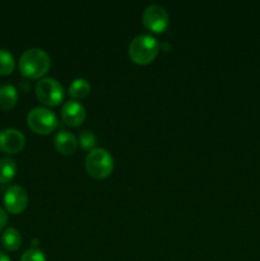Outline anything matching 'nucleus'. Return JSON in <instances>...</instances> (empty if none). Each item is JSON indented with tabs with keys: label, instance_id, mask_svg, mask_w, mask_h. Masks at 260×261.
Listing matches in <instances>:
<instances>
[{
	"label": "nucleus",
	"instance_id": "nucleus-1",
	"mask_svg": "<svg viewBox=\"0 0 260 261\" xmlns=\"http://www.w3.org/2000/svg\"><path fill=\"white\" fill-rule=\"evenodd\" d=\"M51 66V60L45 50L32 47L25 50L19 59V70L30 79H37L45 75Z\"/></svg>",
	"mask_w": 260,
	"mask_h": 261
},
{
	"label": "nucleus",
	"instance_id": "nucleus-2",
	"mask_svg": "<svg viewBox=\"0 0 260 261\" xmlns=\"http://www.w3.org/2000/svg\"><path fill=\"white\" fill-rule=\"evenodd\" d=\"M160 53V43L157 38L150 35H138L129 45V56L135 64L145 65L157 58Z\"/></svg>",
	"mask_w": 260,
	"mask_h": 261
},
{
	"label": "nucleus",
	"instance_id": "nucleus-3",
	"mask_svg": "<svg viewBox=\"0 0 260 261\" xmlns=\"http://www.w3.org/2000/svg\"><path fill=\"white\" fill-rule=\"evenodd\" d=\"M86 170L94 178H105L114 170V158L105 148H93L86 157Z\"/></svg>",
	"mask_w": 260,
	"mask_h": 261
},
{
	"label": "nucleus",
	"instance_id": "nucleus-4",
	"mask_svg": "<svg viewBox=\"0 0 260 261\" xmlns=\"http://www.w3.org/2000/svg\"><path fill=\"white\" fill-rule=\"evenodd\" d=\"M27 124L37 134H50L58 127V117L47 107H35L28 112Z\"/></svg>",
	"mask_w": 260,
	"mask_h": 261
},
{
	"label": "nucleus",
	"instance_id": "nucleus-5",
	"mask_svg": "<svg viewBox=\"0 0 260 261\" xmlns=\"http://www.w3.org/2000/svg\"><path fill=\"white\" fill-rule=\"evenodd\" d=\"M35 92L37 98L47 106H58L64 99V88L54 78H42L36 83Z\"/></svg>",
	"mask_w": 260,
	"mask_h": 261
},
{
	"label": "nucleus",
	"instance_id": "nucleus-6",
	"mask_svg": "<svg viewBox=\"0 0 260 261\" xmlns=\"http://www.w3.org/2000/svg\"><path fill=\"white\" fill-rule=\"evenodd\" d=\"M143 23L145 28L154 33H162L170 24L167 10L158 4H150L143 12Z\"/></svg>",
	"mask_w": 260,
	"mask_h": 261
},
{
	"label": "nucleus",
	"instance_id": "nucleus-7",
	"mask_svg": "<svg viewBox=\"0 0 260 261\" xmlns=\"http://www.w3.org/2000/svg\"><path fill=\"white\" fill-rule=\"evenodd\" d=\"M4 206L9 213L19 214L27 208L28 194L24 188L19 185H13L5 191L4 194Z\"/></svg>",
	"mask_w": 260,
	"mask_h": 261
},
{
	"label": "nucleus",
	"instance_id": "nucleus-8",
	"mask_svg": "<svg viewBox=\"0 0 260 261\" xmlns=\"http://www.w3.org/2000/svg\"><path fill=\"white\" fill-rule=\"evenodd\" d=\"M25 137L17 129H4L0 132V150L7 154H15L24 148Z\"/></svg>",
	"mask_w": 260,
	"mask_h": 261
},
{
	"label": "nucleus",
	"instance_id": "nucleus-9",
	"mask_svg": "<svg viewBox=\"0 0 260 261\" xmlns=\"http://www.w3.org/2000/svg\"><path fill=\"white\" fill-rule=\"evenodd\" d=\"M61 119L69 126H79L86 119V109L76 99H70L65 102L61 109Z\"/></svg>",
	"mask_w": 260,
	"mask_h": 261
},
{
	"label": "nucleus",
	"instance_id": "nucleus-10",
	"mask_svg": "<svg viewBox=\"0 0 260 261\" xmlns=\"http://www.w3.org/2000/svg\"><path fill=\"white\" fill-rule=\"evenodd\" d=\"M54 144H55L56 150L59 153L64 155H69L73 154L76 148H78V139L70 132L61 130V132L56 133L55 138H54Z\"/></svg>",
	"mask_w": 260,
	"mask_h": 261
},
{
	"label": "nucleus",
	"instance_id": "nucleus-11",
	"mask_svg": "<svg viewBox=\"0 0 260 261\" xmlns=\"http://www.w3.org/2000/svg\"><path fill=\"white\" fill-rule=\"evenodd\" d=\"M18 92L13 84L4 83L0 86V109L9 111L17 105Z\"/></svg>",
	"mask_w": 260,
	"mask_h": 261
},
{
	"label": "nucleus",
	"instance_id": "nucleus-12",
	"mask_svg": "<svg viewBox=\"0 0 260 261\" xmlns=\"http://www.w3.org/2000/svg\"><path fill=\"white\" fill-rule=\"evenodd\" d=\"M2 244L8 251H17L22 245V236L19 231L13 227H8L2 234Z\"/></svg>",
	"mask_w": 260,
	"mask_h": 261
},
{
	"label": "nucleus",
	"instance_id": "nucleus-13",
	"mask_svg": "<svg viewBox=\"0 0 260 261\" xmlns=\"http://www.w3.org/2000/svg\"><path fill=\"white\" fill-rule=\"evenodd\" d=\"M89 92H91V84L84 78L74 79L69 86V94L73 98H83V97L88 96Z\"/></svg>",
	"mask_w": 260,
	"mask_h": 261
},
{
	"label": "nucleus",
	"instance_id": "nucleus-14",
	"mask_svg": "<svg viewBox=\"0 0 260 261\" xmlns=\"http://www.w3.org/2000/svg\"><path fill=\"white\" fill-rule=\"evenodd\" d=\"M17 172V165L12 158H2L0 160V184H7L12 180Z\"/></svg>",
	"mask_w": 260,
	"mask_h": 261
},
{
	"label": "nucleus",
	"instance_id": "nucleus-15",
	"mask_svg": "<svg viewBox=\"0 0 260 261\" xmlns=\"http://www.w3.org/2000/svg\"><path fill=\"white\" fill-rule=\"evenodd\" d=\"M15 68L14 56L7 48H0V75H9Z\"/></svg>",
	"mask_w": 260,
	"mask_h": 261
},
{
	"label": "nucleus",
	"instance_id": "nucleus-16",
	"mask_svg": "<svg viewBox=\"0 0 260 261\" xmlns=\"http://www.w3.org/2000/svg\"><path fill=\"white\" fill-rule=\"evenodd\" d=\"M96 142V135L92 132H89V130H84V132H82L81 135H79V144H81V147L86 150L93 149Z\"/></svg>",
	"mask_w": 260,
	"mask_h": 261
},
{
	"label": "nucleus",
	"instance_id": "nucleus-17",
	"mask_svg": "<svg viewBox=\"0 0 260 261\" xmlns=\"http://www.w3.org/2000/svg\"><path fill=\"white\" fill-rule=\"evenodd\" d=\"M20 261H46V256L40 249L33 247V249L27 250V251L22 255Z\"/></svg>",
	"mask_w": 260,
	"mask_h": 261
},
{
	"label": "nucleus",
	"instance_id": "nucleus-18",
	"mask_svg": "<svg viewBox=\"0 0 260 261\" xmlns=\"http://www.w3.org/2000/svg\"><path fill=\"white\" fill-rule=\"evenodd\" d=\"M7 223H8V214L5 213L4 209L0 206V231L7 226Z\"/></svg>",
	"mask_w": 260,
	"mask_h": 261
},
{
	"label": "nucleus",
	"instance_id": "nucleus-19",
	"mask_svg": "<svg viewBox=\"0 0 260 261\" xmlns=\"http://www.w3.org/2000/svg\"><path fill=\"white\" fill-rule=\"evenodd\" d=\"M0 261H10V259H9V256H8V255H5L4 252L0 251Z\"/></svg>",
	"mask_w": 260,
	"mask_h": 261
}]
</instances>
